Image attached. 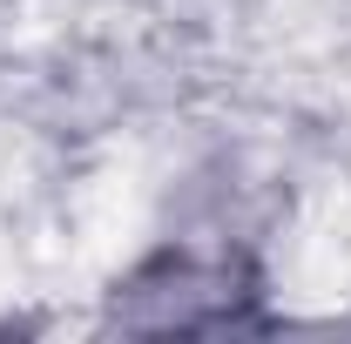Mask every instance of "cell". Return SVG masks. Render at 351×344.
<instances>
[{
  "label": "cell",
  "instance_id": "1",
  "mask_svg": "<svg viewBox=\"0 0 351 344\" xmlns=\"http://www.w3.org/2000/svg\"><path fill=\"white\" fill-rule=\"evenodd\" d=\"M257 277L230 250H162L135 263L115 284V324L122 331H230L250 324Z\"/></svg>",
  "mask_w": 351,
  "mask_h": 344
}]
</instances>
